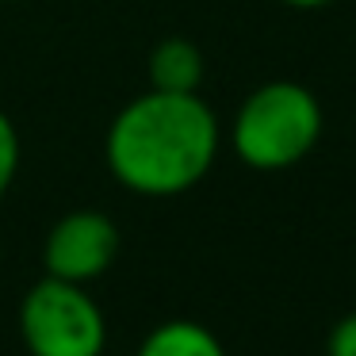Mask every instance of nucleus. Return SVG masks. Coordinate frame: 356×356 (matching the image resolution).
Returning <instances> with one entry per match:
<instances>
[{
  "label": "nucleus",
  "mask_w": 356,
  "mask_h": 356,
  "mask_svg": "<svg viewBox=\"0 0 356 356\" xmlns=\"http://www.w3.org/2000/svg\"><path fill=\"white\" fill-rule=\"evenodd\" d=\"M222 146V127L200 92L134 96L111 119L104 157L127 192L165 200L195 188L211 172Z\"/></svg>",
  "instance_id": "obj_1"
},
{
  "label": "nucleus",
  "mask_w": 356,
  "mask_h": 356,
  "mask_svg": "<svg viewBox=\"0 0 356 356\" xmlns=\"http://www.w3.org/2000/svg\"><path fill=\"white\" fill-rule=\"evenodd\" d=\"M16 172H19V134H16V123L0 111V195L12 188Z\"/></svg>",
  "instance_id": "obj_7"
},
{
  "label": "nucleus",
  "mask_w": 356,
  "mask_h": 356,
  "mask_svg": "<svg viewBox=\"0 0 356 356\" xmlns=\"http://www.w3.org/2000/svg\"><path fill=\"white\" fill-rule=\"evenodd\" d=\"M119 253V230L104 211H70L50 226L42 241V268L54 280L92 284Z\"/></svg>",
  "instance_id": "obj_4"
},
{
  "label": "nucleus",
  "mask_w": 356,
  "mask_h": 356,
  "mask_svg": "<svg viewBox=\"0 0 356 356\" xmlns=\"http://www.w3.org/2000/svg\"><path fill=\"white\" fill-rule=\"evenodd\" d=\"M322 104L299 81H268L241 100L230 123V146L257 172H284L299 165L322 138Z\"/></svg>",
  "instance_id": "obj_2"
},
{
  "label": "nucleus",
  "mask_w": 356,
  "mask_h": 356,
  "mask_svg": "<svg viewBox=\"0 0 356 356\" xmlns=\"http://www.w3.org/2000/svg\"><path fill=\"white\" fill-rule=\"evenodd\" d=\"M280 4L299 8V12H310V8H325V4H333V0H280Z\"/></svg>",
  "instance_id": "obj_9"
},
{
  "label": "nucleus",
  "mask_w": 356,
  "mask_h": 356,
  "mask_svg": "<svg viewBox=\"0 0 356 356\" xmlns=\"http://www.w3.org/2000/svg\"><path fill=\"white\" fill-rule=\"evenodd\" d=\"M325 353H330V356H356V310H353V314H345L330 330Z\"/></svg>",
  "instance_id": "obj_8"
},
{
  "label": "nucleus",
  "mask_w": 356,
  "mask_h": 356,
  "mask_svg": "<svg viewBox=\"0 0 356 356\" xmlns=\"http://www.w3.org/2000/svg\"><path fill=\"white\" fill-rule=\"evenodd\" d=\"M19 333L31 356H104L108 322L85 284L42 276L19 302Z\"/></svg>",
  "instance_id": "obj_3"
},
{
  "label": "nucleus",
  "mask_w": 356,
  "mask_h": 356,
  "mask_svg": "<svg viewBox=\"0 0 356 356\" xmlns=\"http://www.w3.org/2000/svg\"><path fill=\"white\" fill-rule=\"evenodd\" d=\"M203 54L188 39H161L149 54V88L161 92H200Z\"/></svg>",
  "instance_id": "obj_5"
},
{
  "label": "nucleus",
  "mask_w": 356,
  "mask_h": 356,
  "mask_svg": "<svg viewBox=\"0 0 356 356\" xmlns=\"http://www.w3.org/2000/svg\"><path fill=\"white\" fill-rule=\"evenodd\" d=\"M134 356H226V348L207 325L192 318H172V322L154 325Z\"/></svg>",
  "instance_id": "obj_6"
}]
</instances>
